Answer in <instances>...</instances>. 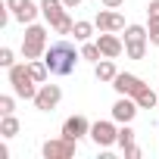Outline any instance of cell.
<instances>
[{
	"label": "cell",
	"mask_w": 159,
	"mask_h": 159,
	"mask_svg": "<svg viewBox=\"0 0 159 159\" xmlns=\"http://www.w3.org/2000/svg\"><path fill=\"white\" fill-rule=\"evenodd\" d=\"M116 143H119V147H122V150H125V147H131V143H134V128H131V122H128V125H122V128H119V140H116Z\"/></svg>",
	"instance_id": "44dd1931"
},
{
	"label": "cell",
	"mask_w": 159,
	"mask_h": 159,
	"mask_svg": "<svg viewBox=\"0 0 159 159\" xmlns=\"http://www.w3.org/2000/svg\"><path fill=\"white\" fill-rule=\"evenodd\" d=\"M147 34H150V44L159 47V13L150 16V22H147Z\"/></svg>",
	"instance_id": "7402d4cb"
},
{
	"label": "cell",
	"mask_w": 159,
	"mask_h": 159,
	"mask_svg": "<svg viewBox=\"0 0 159 159\" xmlns=\"http://www.w3.org/2000/svg\"><path fill=\"white\" fill-rule=\"evenodd\" d=\"M81 59H88V62H100V59H103V53H100L97 41H94V44H91V41H84V44H81Z\"/></svg>",
	"instance_id": "ffe728a7"
},
{
	"label": "cell",
	"mask_w": 159,
	"mask_h": 159,
	"mask_svg": "<svg viewBox=\"0 0 159 159\" xmlns=\"http://www.w3.org/2000/svg\"><path fill=\"white\" fill-rule=\"evenodd\" d=\"M0 66H3V69L16 66V53H13L10 47H0Z\"/></svg>",
	"instance_id": "cb8c5ba5"
},
{
	"label": "cell",
	"mask_w": 159,
	"mask_h": 159,
	"mask_svg": "<svg viewBox=\"0 0 159 159\" xmlns=\"http://www.w3.org/2000/svg\"><path fill=\"white\" fill-rule=\"evenodd\" d=\"M159 13V0H150V7H147V16H156Z\"/></svg>",
	"instance_id": "4316f807"
},
{
	"label": "cell",
	"mask_w": 159,
	"mask_h": 159,
	"mask_svg": "<svg viewBox=\"0 0 159 159\" xmlns=\"http://www.w3.org/2000/svg\"><path fill=\"white\" fill-rule=\"evenodd\" d=\"M78 59H81V50H75L69 41H53L44 53V62H47L50 75H72Z\"/></svg>",
	"instance_id": "6da1fadb"
},
{
	"label": "cell",
	"mask_w": 159,
	"mask_h": 159,
	"mask_svg": "<svg viewBox=\"0 0 159 159\" xmlns=\"http://www.w3.org/2000/svg\"><path fill=\"white\" fill-rule=\"evenodd\" d=\"M143 88H147V81L137 78V75H131V72H119V75L112 78V91L122 94V97H137Z\"/></svg>",
	"instance_id": "ba28073f"
},
{
	"label": "cell",
	"mask_w": 159,
	"mask_h": 159,
	"mask_svg": "<svg viewBox=\"0 0 159 159\" xmlns=\"http://www.w3.org/2000/svg\"><path fill=\"white\" fill-rule=\"evenodd\" d=\"M94 75H97V81L100 84H112V78L119 75V69H116V62L112 59H100V62H94Z\"/></svg>",
	"instance_id": "9a60e30c"
},
{
	"label": "cell",
	"mask_w": 159,
	"mask_h": 159,
	"mask_svg": "<svg viewBox=\"0 0 159 159\" xmlns=\"http://www.w3.org/2000/svg\"><path fill=\"white\" fill-rule=\"evenodd\" d=\"M47 47H50L47 44V28L38 25V22L25 25V34H22V59H44Z\"/></svg>",
	"instance_id": "277c9868"
},
{
	"label": "cell",
	"mask_w": 159,
	"mask_h": 159,
	"mask_svg": "<svg viewBox=\"0 0 159 159\" xmlns=\"http://www.w3.org/2000/svg\"><path fill=\"white\" fill-rule=\"evenodd\" d=\"M16 134H19V119H16L13 112H10V116H0V137L10 140V137H16Z\"/></svg>",
	"instance_id": "e0dca14e"
},
{
	"label": "cell",
	"mask_w": 159,
	"mask_h": 159,
	"mask_svg": "<svg viewBox=\"0 0 159 159\" xmlns=\"http://www.w3.org/2000/svg\"><path fill=\"white\" fill-rule=\"evenodd\" d=\"M119 122L116 119H100V122H94L91 125V140L97 143V147H112L116 140H119V128H116Z\"/></svg>",
	"instance_id": "52a82bcc"
},
{
	"label": "cell",
	"mask_w": 159,
	"mask_h": 159,
	"mask_svg": "<svg viewBox=\"0 0 159 159\" xmlns=\"http://www.w3.org/2000/svg\"><path fill=\"white\" fill-rule=\"evenodd\" d=\"M97 47H100V53H103L106 59H116V56L125 53V44H122V38H119L116 31H100V34H97Z\"/></svg>",
	"instance_id": "7c38bea8"
},
{
	"label": "cell",
	"mask_w": 159,
	"mask_h": 159,
	"mask_svg": "<svg viewBox=\"0 0 159 159\" xmlns=\"http://www.w3.org/2000/svg\"><path fill=\"white\" fill-rule=\"evenodd\" d=\"M75 150H78V140H69V137L59 134V137H53V140H44L41 156H44V159H72Z\"/></svg>",
	"instance_id": "8992f818"
},
{
	"label": "cell",
	"mask_w": 159,
	"mask_h": 159,
	"mask_svg": "<svg viewBox=\"0 0 159 159\" xmlns=\"http://www.w3.org/2000/svg\"><path fill=\"white\" fill-rule=\"evenodd\" d=\"M41 16L56 34H72L75 28V22L69 19V7L62 0H41Z\"/></svg>",
	"instance_id": "7a4b0ae2"
},
{
	"label": "cell",
	"mask_w": 159,
	"mask_h": 159,
	"mask_svg": "<svg viewBox=\"0 0 159 159\" xmlns=\"http://www.w3.org/2000/svg\"><path fill=\"white\" fill-rule=\"evenodd\" d=\"M100 3H103V7H109V10H119L125 0H100Z\"/></svg>",
	"instance_id": "484cf974"
},
{
	"label": "cell",
	"mask_w": 159,
	"mask_h": 159,
	"mask_svg": "<svg viewBox=\"0 0 159 159\" xmlns=\"http://www.w3.org/2000/svg\"><path fill=\"white\" fill-rule=\"evenodd\" d=\"M84 134H91V122H88V116H69L66 122H62V137H69V140H81Z\"/></svg>",
	"instance_id": "5bb4252c"
},
{
	"label": "cell",
	"mask_w": 159,
	"mask_h": 159,
	"mask_svg": "<svg viewBox=\"0 0 159 159\" xmlns=\"http://www.w3.org/2000/svg\"><path fill=\"white\" fill-rule=\"evenodd\" d=\"M147 44H150L147 25H125V56L128 59H143Z\"/></svg>",
	"instance_id": "5b68a950"
},
{
	"label": "cell",
	"mask_w": 159,
	"mask_h": 159,
	"mask_svg": "<svg viewBox=\"0 0 159 159\" xmlns=\"http://www.w3.org/2000/svg\"><path fill=\"white\" fill-rule=\"evenodd\" d=\"M28 72H31V78H34L38 84H44V81H47V75H50V69H47L44 59H28Z\"/></svg>",
	"instance_id": "d6986e66"
},
{
	"label": "cell",
	"mask_w": 159,
	"mask_h": 159,
	"mask_svg": "<svg viewBox=\"0 0 159 159\" xmlns=\"http://www.w3.org/2000/svg\"><path fill=\"white\" fill-rule=\"evenodd\" d=\"M7 72H10V88H13L16 97H22V100H34V97H38V88H41V84L34 81L31 72H28V59L10 66Z\"/></svg>",
	"instance_id": "3957f363"
},
{
	"label": "cell",
	"mask_w": 159,
	"mask_h": 159,
	"mask_svg": "<svg viewBox=\"0 0 159 159\" xmlns=\"http://www.w3.org/2000/svg\"><path fill=\"white\" fill-rule=\"evenodd\" d=\"M59 100H62V88H59V84H41V88H38V97H34L31 103H34V109H41V112H53V109L59 106Z\"/></svg>",
	"instance_id": "9c48e42d"
},
{
	"label": "cell",
	"mask_w": 159,
	"mask_h": 159,
	"mask_svg": "<svg viewBox=\"0 0 159 159\" xmlns=\"http://www.w3.org/2000/svg\"><path fill=\"white\" fill-rule=\"evenodd\" d=\"M94 25H97V31H125V16L109 10V7H103L94 16Z\"/></svg>",
	"instance_id": "8fae6325"
},
{
	"label": "cell",
	"mask_w": 159,
	"mask_h": 159,
	"mask_svg": "<svg viewBox=\"0 0 159 159\" xmlns=\"http://www.w3.org/2000/svg\"><path fill=\"white\" fill-rule=\"evenodd\" d=\"M94 28H97L94 22L78 19V22H75V28H72V34H75V41H81V44H84V41H91V38H94Z\"/></svg>",
	"instance_id": "ac0fdd59"
},
{
	"label": "cell",
	"mask_w": 159,
	"mask_h": 159,
	"mask_svg": "<svg viewBox=\"0 0 159 159\" xmlns=\"http://www.w3.org/2000/svg\"><path fill=\"white\" fill-rule=\"evenodd\" d=\"M62 3H66L69 10H75V7H81V3H84V0H62Z\"/></svg>",
	"instance_id": "83f0119b"
},
{
	"label": "cell",
	"mask_w": 159,
	"mask_h": 159,
	"mask_svg": "<svg viewBox=\"0 0 159 159\" xmlns=\"http://www.w3.org/2000/svg\"><path fill=\"white\" fill-rule=\"evenodd\" d=\"M7 7H10L13 19L22 22V25H31L41 16V3H34V0H7Z\"/></svg>",
	"instance_id": "30bf717a"
},
{
	"label": "cell",
	"mask_w": 159,
	"mask_h": 159,
	"mask_svg": "<svg viewBox=\"0 0 159 159\" xmlns=\"http://www.w3.org/2000/svg\"><path fill=\"white\" fill-rule=\"evenodd\" d=\"M137 100L134 97H122L119 94V100L112 103V119L119 122V125H128V122H134V116H137Z\"/></svg>",
	"instance_id": "4fadbf2b"
},
{
	"label": "cell",
	"mask_w": 159,
	"mask_h": 159,
	"mask_svg": "<svg viewBox=\"0 0 159 159\" xmlns=\"http://www.w3.org/2000/svg\"><path fill=\"white\" fill-rule=\"evenodd\" d=\"M10 112H16V97L3 94V97H0V116H10Z\"/></svg>",
	"instance_id": "603a6c76"
},
{
	"label": "cell",
	"mask_w": 159,
	"mask_h": 159,
	"mask_svg": "<svg viewBox=\"0 0 159 159\" xmlns=\"http://www.w3.org/2000/svg\"><path fill=\"white\" fill-rule=\"evenodd\" d=\"M134 100H137V106H140V109H156V106H159V94H156L150 84H147V88H143Z\"/></svg>",
	"instance_id": "2e32d148"
},
{
	"label": "cell",
	"mask_w": 159,
	"mask_h": 159,
	"mask_svg": "<svg viewBox=\"0 0 159 159\" xmlns=\"http://www.w3.org/2000/svg\"><path fill=\"white\" fill-rule=\"evenodd\" d=\"M122 153H125V159H140V147H137V143H131V147H125Z\"/></svg>",
	"instance_id": "d4e9b609"
}]
</instances>
